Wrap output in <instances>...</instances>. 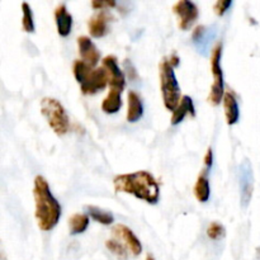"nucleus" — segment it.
Masks as SVG:
<instances>
[{"label": "nucleus", "instance_id": "nucleus-27", "mask_svg": "<svg viewBox=\"0 0 260 260\" xmlns=\"http://www.w3.org/2000/svg\"><path fill=\"white\" fill-rule=\"evenodd\" d=\"M203 162L206 165V169L211 170V168L213 167V152L212 149H208L207 152H206L205 157H203Z\"/></svg>", "mask_w": 260, "mask_h": 260}, {"label": "nucleus", "instance_id": "nucleus-18", "mask_svg": "<svg viewBox=\"0 0 260 260\" xmlns=\"http://www.w3.org/2000/svg\"><path fill=\"white\" fill-rule=\"evenodd\" d=\"M208 172L210 170L205 169L198 177L197 182L194 185V196L197 198L198 202L205 203L210 200L211 196V189H210V182H208Z\"/></svg>", "mask_w": 260, "mask_h": 260}, {"label": "nucleus", "instance_id": "nucleus-3", "mask_svg": "<svg viewBox=\"0 0 260 260\" xmlns=\"http://www.w3.org/2000/svg\"><path fill=\"white\" fill-rule=\"evenodd\" d=\"M74 76L80 84V89L83 94L90 95V94L98 93L99 90H103L109 83L108 74L106 69L102 68L93 69L85 63L84 61H75L74 63Z\"/></svg>", "mask_w": 260, "mask_h": 260}, {"label": "nucleus", "instance_id": "nucleus-10", "mask_svg": "<svg viewBox=\"0 0 260 260\" xmlns=\"http://www.w3.org/2000/svg\"><path fill=\"white\" fill-rule=\"evenodd\" d=\"M103 68L106 69L107 74H108L109 86L111 89H116V90L122 91L126 85V79H124L123 71L119 69L118 61H117L116 56H107L103 58Z\"/></svg>", "mask_w": 260, "mask_h": 260}, {"label": "nucleus", "instance_id": "nucleus-24", "mask_svg": "<svg viewBox=\"0 0 260 260\" xmlns=\"http://www.w3.org/2000/svg\"><path fill=\"white\" fill-rule=\"evenodd\" d=\"M107 248L109 249V250L112 251L113 254H116L118 258H123L126 259L127 258V251L126 249H124V246L122 245V244H119L118 241L116 240H108L106 243Z\"/></svg>", "mask_w": 260, "mask_h": 260}, {"label": "nucleus", "instance_id": "nucleus-23", "mask_svg": "<svg viewBox=\"0 0 260 260\" xmlns=\"http://www.w3.org/2000/svg\"><path fill=\"white\" fill-rule=\"evenodd\" d=\"M207 235L208 238L212 239V240H221L222 238H225L226 230L220 222H212L208 226Z\"/></svg>", "mask_w": 260, "mask_h": 260}, {"label": "nucleus", "instance_id": "nucleus-28", "mask_svg": "<svg viewBox=\"0 0 260 260\" xmlns=\"http://www.w3.org/2000/svg\"><path fill=\"white\" fill-rule=\"evenodd\" d=\"M170 63H172L173 66H177L178 63H179V58H178L175 55H173V56H172V61H170Z\"/></svg>", "mask_w": 260, "mask_h": 260}, {"label": "nucleus", "instance_id": "nucleus-2", "mask_svg": "<svg viewBox=\"0 0 260 260\" xmlns=\"http://www.w3.org/2000/svg\"><path fill=\"white\" fill-rule=\"evenodd\" d=\"M33 197L36 202V220L42 231H51L56 228L61 217V206L51 193L47 180L41 175L35 178Z\"/></svg>", "mask_w": 260, "mask_h": 260}, {"label": "nucleus", "instance_id": "nucleus-16", "mask_svg": "<svg viewBox=\"0 0 260 260\" xmlns=\"http://www.w3.org/2000/svg\"><path fill=\"white\" fill-rule=\"evenodd\" d=\"M223 109H225L226 122L229 126L238 123L240 118V109H239L238 101L231 91H226L223 96Z\"/></svg>", "mask_w": 260, "mask_h": 260}, {"label": "nucleus", "instance_id": "nucleus-25", "mask_svg": "<svg viewBox=\"0 0 260 260\" xmlns=\"http://www.w3.org/2000/svg\"><path fill=\"white\" fill-rule=\"evenodd\" d=\"M233 5V2L230 0H218L217 3H215L213 5V9H215V13L218 15V17H222L226 12L229 10V8Z\"/></svg>", "mask_w": 260, "mask_h": 260}, {"label": "nucleus", "instance_id": "nucleus-21", "mask_svg": "<svg viewBox=\"0 0 260 260\" xmlns=\"http://www.w3.org/2000/svg\"><path fill=\"white\" fill-rule=\"evenodd\" d=\"M86 211H88L89 216H90L94 221L102 223V225H112V223H113V216H112V213L107 212V211L101 210V208L98 207H94V206H88V207H86Z\"/></svg>", "mask_w": 260, "mask_h": 260}, {"label": "nucleus", "instance_id": "nucleus-15", "mask_svg": "<svg viewBox=\"0 0 260 260\" xmlns=\"http://www.w3.org/2000/svg\"><path fill=\"white\" fill-rule=\"evenodd\" d=\"M127 101H128V109H127V121L129 123H135V122L140 121L144 116V104H142V99L136 91L131 90L128 91L127 95Z\"/></svg>", "mask_w": 260, "mask_h": 260}, {"label": "nucleus", "instance_id": "nucleus-20", "mask_svg": "<svg viewBox=\"0 0 260 260\" xmlns=\"http://www.w3.org/2000/svg\"><path fill=\"white\" fill-rule=\"evenodd\" d=\"M89 226V217L85 213H75L69 220V228H70L71 235H79L83 234Z\"/></svg>", "mask_w": 260, "mask_h": 260}, {"label": "nucleus", "instance_id": "nucleus-6", "mask_svg": "<svg viewBox=\"0 0 260 260\" xmlns=\"http://www.w3.org/2000/svg\"><path fill=\"white\" fill-rule=\"evenodd\" d=\"M221 55H222V45L217 43L212 50L211 57V71H212L213 83L211 86L208 101L212 106H218L225 96V84H223V73L221 69Z\"/></svg>", "mask_w": 260, "mask_h": 260}, {"label": "nucleus", "instance_id": "nucleus-12", "mask_svg": "<svg viewBox=\"0 0 260 260\" xmlns=\"http://www.w3.org/2000/svg\"><path fill=\"white\" fill-rule=\"evenodd\" d=\"M113 233L116 234L119 239L123 240V243L128 246V249L132 251L134 255H140V254H141L142 245L141 243H140L139 238L135 235V233L131 230V229L127 228L126 225L119 223V225L114 226Z\"/></svg>", "mask_w": 260, "mask_h": 260}, {"label": "nucleus", "instance_id": "nucleus-19", "mask_svg": "<svg viewBox=\"0 0 260 260\" xmlns=\"http://www.w3.org/2000/svg\"><path fill=\"white\" fill-rule=\"evenodd\" d=\"M122 91L116 89H109L108 95L102 102V111L107 114H114L122 108Z\"/></svg>", "mask_w": 260, "mask_h": 260}, {"label": "nucleus", "instance_id": "nucleus-8", "mask_svg": "<svg viewBox=\"0 0 260 260\" xmlns=\"http://www.w3.org/2000/svg\"><path fill=\"white\" fill-rule=\"evenodd\" d=\"M173 12L178 15L179 28L182 30L189 29L200 14L197 5L189 0H180V2L175 3L174 7H173Z\"/></svg>", "mask_w": 260, "mask_h": 260}, {"label": "nucleus", "instance_id": "nucleus-4", "mask_svg": "<svg viewBox=\"0 0 260 260\" xmlns=\"http://www.w3.org/2000/svg\"><path fill=\"white\" fill-rule=\"evenodd\" d=\"M159 70L162 102L169 111L174 112L178 104L180 103V88L174 73V66L170 63L169 60L164 58L160 62Z\"/></svg>", "mask_w": 260, "mask_h": 260}, {"label": "nucleus", "instance_id": "nucleus-13", "mask_svg": "<svg viewBox=\"0 0 260 260\" xmlns=\"http://www.w3.org/2000/svg\"><path fill=\"white\" fill-rule=\"evenodd\" d=\"M111 20V15L106 12V10H102L98 14H95L94 17H91L89 19L88 27H89V33L91 35V37L101 38L108 33V23Z\"/></svg>", "mask_w": 260, "mask_h": 260}, {"label": "nucleus", "instance_id": "nucleus-1", "mask_svg": "<svg viewBox=\"0 0 260 260\" xmlns=\"http://www.w3.org/2000/svg\"><path fill=\"white\" fill-rule=\"evenodd\" d=\"M116 192L127 193L146 201L150 205H156L160 198V188L156 179L146 170L117 175L113 180Z\"/></svg>", "mask_w": 260, "mask_h": 260}, {"label": "nucleus", "instance_id": "nucleus-26", "mask_svg": "<svg viewBox=\"0 0 260 260\" xmlns=\"http://www.w3.org/2000/svg\"><path fill=\"white\" fill-rule=\"evenodd\" d=\"M116 5V3L109 0V2H101V0H94L91 2V7L95 10H104L106 8H113Z\"/></svg>", "mask_w": 260, "mask_h": 260}, {"label": "nucleus", "instance_id": "nucleus-11", "mask_svg": "<svg viewBox=\"0 0 260 260\" xmlns=\"http://www.w3.org/2000/svg\"><path fill=\"white\" fill-rule=\"evenodd\" d=\"M78 47H79V53H80L81 58L85 63H88L90 68L98 65V62L101 61V53H99L98 48L94 45L93 41L89 37L85 36H81L78 38Z\"/></svg>", "mask_w": 260, "mask_h": 260}, {"label": "nucleus", "instance_id": "nucleus-5", "mask_svg": "<svg viewBox=\"0 0 260 260\" xmlns=\"http://www.w3.org/2000/svg\"><path fill=\"white\" fill-rule=\"evenodd\" d=\"M41 112L47 119L48 126L56 135L63 136L70 128V121L62 104L53 98H43L41 102Z\"/></svg>", "mask_w": 260, "mask_h": 260}, {"label": "nucleus", "instance_id": "nucleus-30", "mask_svg": "<svg viewBox=\"0 0 260 260\" xmlns=\"http://www.w3.org/2000/svg\"><path fill=\"white\" fill-rule=\"evenodd\" d=\"M2 260H5V256L4 255H2Z\"/></svg>", "mask_w": 260, "mask_h": 260}, {"label": "nucleus", "instance_id": "nucleus-9", "mask_svg": "<svg viewBox=\"0 0 260 260\" xmlns=\"http://www.w3.org/2000/svg\"><path fill=\"white\" fill-rule=\"evenodd\" d=\"M217 36V27L216 25H198L194 28L192 35V41L194 43V47L197 48L201 55H207L208 50L211 47V43Z\"/></svg>", "mask_w": 260, "mask_h": 260}, {"label": "nucleus", "instance_id": "nucleus-7", "mask_svg": "<svg viewBox=\"0 0 260 260\" xmlns=\"http://www.w3.org/2000/svg\"><path fill=\"white\" fill-rule=\"evenodd\" d=\"M239 188H240L241 207H248L254 193V173L251 162L244 160L239 167Z\"/></svg>", "mask_w": 260, "mask_h": 260}, {"label": "nucleus", "instance_id": "nucleus-14", "mask_svg": "<svg viewBox=\"0 0 260 260\" xmlns=\"http://www.w3.org/2000/svg\"><path fill=\"white\" fill-rule=\"evenodd\" d=\"M56 25H57V32L61 37H68L71 32L73 27V17L66 9L65 4H60L55 10Z\"/></svg>", "mask_w": 260, "mask_h": 260}, {"label": "nucleus", "instance_id": "nucleus-29", "mask_svg": "<svg viewBox=\"0 0 260 260\" xmlns=\"http://www.w3.org/2000/svg\"><path fill=\"white\" fill-rule=\"evenodd\" d=\"M146 260H155L154 258H152L151 255H147V258H146Z\"/></svg>", "mask_w": 260, "mask_h": 260}, {"label": "nucleus", "instance_id": "nucleus-22", "mask_svg": "<svg viewBox=\"0 0 260 260\" xmlns=\"http://www.w3.org/2000/svg\"><path fill=\"white\" fill-rule=\"evenodd\" d=\"M22 10H23V19H22V27L23 30L27 33L35 32V22H33V13L30 9L28 3H22Z\"/></svg>", "mask_w": 260, "mask_h": 260}, {"label": "nucleus", "instance_id": "nucleus-17", "mask_svg": "<svg viewBox=\"0 0 260 260\" xmlns=\"http://www.w3.org/2000/svg\"><path fill=\"white\" fill-rule=\"evenodd\" d=\"M196 116V109L194 106H193V101L190 96L184 95L182 99H180V103L178 104V107L175 108V111L173 112L172 116V124H179L185 117L188 116Z\"/></svg>", "mask_w": 260, "mask_h": 260}]
</instances>
